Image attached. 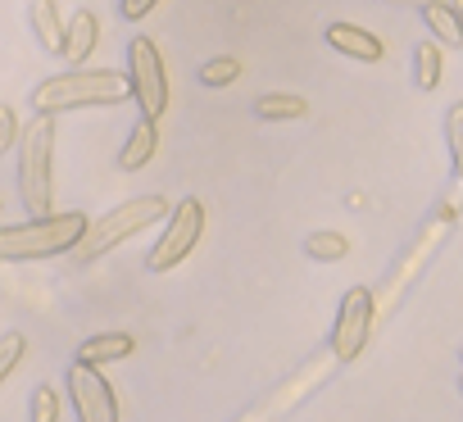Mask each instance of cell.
I'll use <instances>...</instances> for the list:
<instances>
[{"instance_id":"obj_1","label":"cell","mask_w":463,"mask_h":422,"mask_svg":"<svg viewBox=\"0 0 463 422\" xmlns=\"http://www.w3.org/2000/svg\"><path fill=\"white\" fill-rule=\"evenodd\" d=\"M128 96H132V82L118 69H69V73L46 78L42 87H33V109L37 114L105 109V105H123Z\"/></svg>"},{"instance_id":"obj_2","label":"cell","mask_w":463,"mask_h":422,"mask_svg":"<svg viewBox=\"0 0 463 422\" xmlns=\"http://www.w3.org/2000/svg\"><path fill=\"white\" fill-rule=\"evenodd\" d=\"M91 219L82 209L69 214H46V219H28L14 228H0V264H19V259H51V255H73L78 241L87 237Z\"/></svg>"},{"instance_id":"obj_3","label":"cell","mask_w":463,"mask_h":422,"mask_svg":"<svg viewBox=\"0 0 463 422\" xmlns=\"http://www.w3.org/2000/svg\"><path fill=\"white\" fill-rule=\"evenodd\" d=\"M55 114H37L19 136V200L33 219L55 214Z\"/></svg>"},{"instance_id":"obj_4","label":"cell","mask_w":463,"mask_h":422,"mask_svg":"<svg viewBox=\"0 0 463 422\" xmlns=\"http://www.w3.org/2000/svg\"><path fill=\"white\" fill-rule=\"evenodd\" d=\"M168 214H173V209H168V200H164L159 191H155V195H132V200H123L118 209H109V214L91 219V228H87V237L78 241L73 259H78V264H96L100 255L118 250L123 241L141 237L146 228H155V223L168 219Z\"/></svg>"},{"instance_id":"obj_5","label":"cell","mask_w":463,"mask_h":422,"mask_svg":"<svg viewBox=\"0 0 463 422\" xmlns=\"http://www.w3.org/2000/svg\"><path fill=\"white\" fill-rule=\"evenodd\" d=\"M128 82H132V100H137L141 118L159 123L168 109V73H164V55L150 37L128 42Z\"/></svg>"},{"instance_id":"obj_6","label":"cell","mask_w":463,"mask_h":422,"mask_svg":"<svg viewBox=\"0 0 463 422\" xmlns=\"http://www.w3.org/2000/svg\"><path fill=\"white\" fill-rule=\"evenodd\" d=\"M373 318H377V295L373 286H350L341 295L336 309V327H332V359L336 363H354L368 341H373Z\"/></svg>"},{"instance_id":"obj_7","label":"cell","mask_w":463,"mask_h":422,"mask_svg":"<svg viewBox=\"0 0 463 422\" xmlns=\"http://www.w3.org/2000/svg\"><path fill=\"white\" fill-rule=\"evenodd\" d=\"M200 232H204V204L195 200V195H186L173 214H168V228H164V237L155 241V250L146 255V268L150 273H168V268H177L195 246H200Z\"/></svg>"},{"instance_id":"obj_8","label":"cell","mask_w":463,"mask_h":422,"mask_svg":"<svg viewBox=\"0 0 463 422\" xmlns=\"http://www.w3.org/2000/svg\"><path fill=\"white\" fill-rule=\"evenodd\" d=\"M69 395H73L78 422H118V395L105 381L100 368L73 359V368H69Z\"/></svg>"},{"instance_id":"obj_9","label":"cell","mask_w":463,"mask_h":422,"mask_svg":"<svg viewBox=\"0 0 463 422\" xmlns=\"http://www.w3.org/2000/svg\"><path fill=\"white\" fill-rule=\"evenodd\" d=\"M327 46L341 51V55H350V60H359V64H377L382 51H386V46H382L368 28H359V23H327Z\"/></svg>"},{"instance_id":"obj_10","label":"cell","mask_w":463,"mask_h":422,"mask_svg":"<svg viewBox=\"0 0 463 422\" xmlns=\"http://www.w3.org/2000/svg\"><path fill=\"white\" fill-rule=\"evenodd\" d=\"M155 150H159V123L155 118H137L128 141H123V150H118V168L123 173H141L155 159Z\"/></svg>"},{"instance_id":"obj_11","label":"cell","mask_w":463,"mask_h":422,"mask_svg":"<svg viewBox=\"0 0 463 422\" xmlns=\"http://www.w3.org/2000/svg\"><path fill=\"white\" fill-rule=\"evenodd\" d=\"M96 42H100V19H96L91 10H78V14L69 19V28H64V60H69L73 69H82V64L91 60Z\"/></svg>"},{"instance_id":"obj_12","label":"cell","mask_w":463,"mask_h":422,"mask_svg":"<svg viewBox=\"0 0 463 422\" xmlns=\"http://www.w3.org/2000/svg\"><path fill=\"white\" fill-rule=\"evenodd\" d=\"M422 23L436 37V46H445V51L463 46V19H458V10L449 5V0H427V5H422Z\"/></svg>"},{"instance_id":"obj_13","label":"cell","mask_w":463,"mask_h":422,"mask_svg":"<svg viewBox=\"0 0 463 422\" xmlns=\"http://www.w3.org/2000/svg\"><path fill=\"white\" fill-rule=\"evenodd\" d=\"M132 350H137V341H132L128 332H100V336H91V341H82V345H78V359H82V363H91V368H105V363L128 359Z\"/></svg>"},{"instance_id":"obj_14","label":"cell","mask_w":463,"mask_h":422,"mask_svg":"<svg viewBox=\"0 0 463 422\" xmlns=\"http://www.w3.org/2000/svg\"><path fill=\"white\" fill-rule=\"evenodd\" d=\"M28 23H33L37 42L46 46V55H64V28L69 23H60L55 0H33V5H28Z\"/></svg>"},{"instance_id":"obj_15","label":"cell","mask_w":463,"mask_h":422,"mask_svg":"<svg viewBox=\"0 0 463 422\" xmlns=\"http://www.w3.org/2000/svg\"><path fill=\"white\" fill-rule=\"evenodd\" d=\"M255 114L264 123H291V118H305L309 114V100L305 96H291V91H264L255 100Z\"/></svg>"},{"instance_id":"obj_16","label":"cell","mask_w":463,"mask_h":422,"mask_svg":"<svg viewBox=\"0 0 463 422\" xmlns=\"http://www.w3.org/2000/svg\"><path fill=\"white\" fill-rule=\"evenodd\" d=\"M440 73H445L440 46H436V42H422V46L413 51V82H418L422 91H436V87H440Z\"/></svg>"},{"instance_id":"obj_17","label":"cell","mask_w":463,"mask_h":422,"mask_svg":"<svg viewBox=\"0 0 463 422\" xmlns=\"http://www.w3.org/2000/svg\"><path fill=\"white\" fill-rule=\"evenodd\" d=\"M305 250H309L314 259H323V264H332V259H345V255H350V241H345L341 232H309V241H305Z\"/></svg>"},{"instance_id":"obj_18","label":"cell","mask_w":463,"mask_h":422,"mask_svg":"<svg viewBox=\"0 0 463 422\" xmlns=\"http://www.w3.org/2000/svg\"><path fill=\"white\" fill-rule=\"evenodd\" d=\"M28 354V336L24 332H10V336H0V386H5L14 377V368L24 363Z\"/></svg>"},{"instance_id":"obj_19","label":"cell","mask_w":463,"mask_h":422,"mask_svg":"<svg viewBox=\"0 0 463 422\" xmlns=\"http://www.w3.org/2000/svg\"><path fill=\"white\" fill-rule=\"evenodd\" d=\"M237 78H241V60H232V55H213L209 64H200V82L204 87H227Z\"/></svg>"},{"instance_id":"obj_20","label":"cell","mask_w":463,"mask_h":422,"mask_svg":"<svg viewBox=\"0 0 463 422\" xmlns=\"http://www.w3.org/2000/svg\"><path fill=\"white\" fill-rule=\"evenodd\" d=\"M445 141H449L454 173H458V182H463V105H449V109H445Z\"/></svg>"},{"instance_id":"obj_21","label":"cell","mask_w":463,"mask_h":422,"mask_svg":"<svg viewBox=\"0 0 463 422\" xmlns=\"http://www.w3.org/2000/svg\"><path fill=\"white\" fill-rule=\"evenodd\" d=\"M33 422H60V390L51 381L33 390Z\"/></svg>"},{"instance_id":"obj_22","label":"cell","mask_w":463,"mask_h":422,"mask_svg":"<svg viewBox=\"0 0 463 422\" xmlns=\"http://www.w3.org/2000/svg\"><path fill=\"white\" fill-rule=\"evenodd\" d=\"M19 136H24V127H19L14 105H0V159H5L10 150H19Z\"/></svg>"},{"instance_id":"obj_23","label":"cell","mask_w":463,"mask_h":422,"mask_svg":"<svg viewBox=\"0 0 463 422\" xmlns=\"http://www.w3.org/2000/svg\"><path fill=\"white\" fill-rule=\"evenodd\" d=\"M155 5H159V0H118V19L123 23H141Z\"/></svg>"},{"instance_id":"obj_24","label":"cell","mask_w":463,"mask_h":422,"mask_svg":"<svg viewBox=\"0 0 463 422\" xmlns=\"http://www.w3.org/2000/svg\"><path fill=\"white\" fill-rule=\"evenodd\" d=\"M449 5H454V10H458V19H463V0H449Z\"/></svg>"},{"instance_id":"obj_25","label":"cell","mask_w":463,"mask_h":422,"mask_svg":"<svg viewBox=\"0 0 463 422\" xmlns=\"http://www.w3.org/2000/svg\"><path fill=\"white\" fill-rule=\"evenodd\" d=\"M458 386H463V381H458Z\"/></svg>"}]
</instances>
